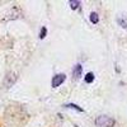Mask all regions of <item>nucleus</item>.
Segmentation results:
<instances>
[{
    "mask_svg": "<svg viewBox=\"0 0 127 127\" xmlns=\"http://www.w3.org/2000/svg\"><path fill=\"white\" fill-rule=\"evenodd\" d=\"M81 75H83V66H81V64H76L72 69V76L75 79H80Z\"/></svg>",
    "mask_w": 127,
    "mask_h": 127,
    "instance_id": "20e7f679",
    "label": "nucleus"
},
{
    "mask_svg": "<svg viewBox=\"0 0 127 127\" xmlns=\"http://www.w3.org/2000/svg\"><path fill=\"white\" fill-rule=\"evenodd\" d=\"M89 19H90V22H92L93 24H98V23H99V15H98V13H95V12L90 13Z\"/></svg>",
    "mask_w": 127,
    "mask_h": 127,
    "instance_id": "0eeeda50",
    "label": "nucleus"
},
{
    "mask_svg": "<svg viewBox=\"0 0 127 127\" xmlns=\"http://www.w3.org/2000/svg\"><path fill=\"white\" fill-rule=\"evenodd\" d=\"M117 23L120 27H122L123 29H127V18L126 17H118L117 18Z\"/></svg>",
    "mask_w": 127,
    "mask_h": 127,
    "instance_id": "423d86ee",
    "label": "nucleus"
},
{
    "mask_svg": "<svg viewBox=\"0 0 127 127\" xmlns=\"http://www.w3.org/2000/svg\"><path fill=\"white\" fill-rule=\"evenodd\" d=\"M95 125H97V127H113L116 125V121L109 116L100 114L95 118Z\"/></svg>",
    "mask_w": 127,
    "mask_h": 127,
    "instance_id": "f257e3e1",
    "label": "nucleus"
},
{
    "mask_svg": "<svg viewBox=\"0 0 127 127\" xmlns=\"http://www.w3.org/2000/svg\"><path fill=\"white\" fill-rule=\"evenodd\" d=\"M18 76H17V74L13 72V71H10L6 74V76L4 79V87L5 88H10V87H13L14 85V83L17 81Z\"/></svg>",
    "mask_w": 127,
    "mask_h": 127,
    "instance_id": "f03ea898",
    "label": "nucleus"
},
{
    "mask_svg": "<svg viewBox=\"0 0 127 127\" xmlns=\"http://www.w3.org/2000/svg\"><path fill=\"white\" fill-rule=\"evenodd\" d=\"M75 127H76V126H75Z\"/></svg>",
    "mask_w": 127,
    "mask_h": 127,
    "instance_id": "9b49d317",
    "label": "nucleus"
},
{
    "mask_svg": "<svg viewBox=\"0 0 127 127\" xmlns=\"http://www.w3.org/2000/svg\"><path fill=\"white\" fill-rule=\"evenodd\" d=\"M94 79H95V76H94V74H93V72H88L87 75L84 76V80H85L87 84H92V83L94 81Z\"/></svg>",
    "mask_w": 127,
    "mask_h": 127,
    "instance_id": "1a4fd4ad",
    "label": "nucleus"
},
{
    "mask_svg": "<svg viewBox=\"0 0 127 127\" xmlns=\"http://www.w3.org/2000/svg\"><path fill=\"white\" fill-rule=\"evenodd\" d=\"M64 108H71V109H75L76 112H84V109L81 107H79L78 104H74V103H66V104H64Z\"/></svg>",
    "mask_w": 127,
    "mask_h": 127,
    "instance_id": "39448f33",
    "label": "nucleus"
},
{
    "mask_svg": "<svg viewBox=\"0 0 127 127\" xmlns=\"http://www.w3.org/2000/svg\"><path fill=\"white\" fill-rule=\"evenodd\" d=\"M66 80V75L65 74H56L51 80V85L52 88H59L61 84H64V81Z\"/></svg>",
    "mask_w": 127,
    "mask_h": 127,
    "instance_id": "7ed1b4c3",
    "label": "nucleus"
},
{
    "mask_svg": "<svg viewBox=\"0 0 127 127\" xmlns=\"http://www.w3.org/2000/svg\"><path fill=\"white\" fill-rule=\"evenodd\" d=\"M46 36H47V28H46V27H42L41 31H39V36H38V38H39V39H43Z\"/></svg>",
    "mask_w": 127,
    "mask_h": 127,
    "instance_id": "9d476101",
    "label": "nucleus"
},
{
    "mask_svg": "<svg viewBox=\"0 0 127 127\" xmlns=\"http://www.w3.org/2000/svg\"><path fill=\"white\" fill-rule=\"evenodd\" d=\"M69 5H70V8H71L72 10H76V9L80 8L81 3L79 1V0H70V1H69Z\"/></svg>",
    "mask_w": 127,
    "mask_h": 127,
    "instance_id": "6e6552de",
    "label": "nucleus"
}]
</instances>
